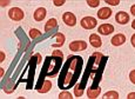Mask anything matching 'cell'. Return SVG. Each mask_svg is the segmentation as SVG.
I'll use <instances>...</instances> for the list:
<instances>
[{"label": "cell", "instance_id": "obj_9", "mask_svg": "<svg viewBox=\"0 0 135 99\" xmlns=\"http://www.w3.org/2000/svg\"><path fill=\"white\" fill-rule=\"evenodd\" d=\"M46 14H47V12H46V8H44V7H39L37 11L34 12V19H35V21H42V20L46 18Z\"/></svg>", "mask_w": 135, "mask_h": 99}, {"label": "cell", "instance_id": "obj_11", "mask_svg": "<svg viewBox=\"0 0 135 99\" xmlns=\"http://www.w3.org/2000/svg\"><path fill=\"white\" fill-rule=\"evenodd\" d=\"M100 93H101V88L100 87L88 88V91H87V96H88V98H90V99H94V98L99 97V96H100Z\"/></svg>", "mask_w": 135, "mask_h": 99}, {"label": "cell", "instance_id": "obj_18", "mask_svg": "<svg viewBox=\"0 0 135 99\" xmlns=\"http://www.w3.org/2000/svg\"><path fill=\"white\" fill-rule=\"evenodd\" d=\"M72 94L69 92H62L59 94V99H72Z\"/></svg>", "mask_w": 135, "mask_h": 99}, {"label": "cell", "instance_id": "obj_6", "mask_svg": "<svg viewBox=\"0 0 135 99\" xmlns=\"http://www.w3.org/2000/svg\"><path fill=\"white\" fill-rule=\"evenodd\" d=\"M115 20H116V22H119L120 25H126L127 22L129 21V14L123 11H120L116 13Z\"/></svg>", "mask_w": 135, "mask_h": 99}, {"label": "cell", "instance_id": "obj_7", "mask_svg": "<svg viewBox=\"0 0 135 99\" xmlns=\"http://www.w3.org/2000/svg\"><path fill=\"white\" fill-rule=\"evenodd\" d=\"M98 13V18L99 19H102V20H106L112 15V10L108 8V7H102V8L99 10Z\"/></svg>", "mask_w": 135, "mask_h": 99}, {"label": "cell", "instance_id": "obj_30", "mask_svg": "<svg viewBox=\"0 0 135 99\" xmlns=\"http://www.w3.org/2000/svg\"><path fill=\"white\" fill-rule=\"evenodd\" d=\"M4 59H5V54H4V53H1V61L4 60Z\"/></svg>", "mask_w": 135, "mask_h": 99}, {"label": "cell", "instance_id": "obj_17", "mask_svg": "<svg viewBox=\"0 0 135 99\" xmlns=\"http://www.w3.org/2000/svg\"><path fill=\"white\" fill-rule=\"evenodd\" d=\"M41 35V32L37 28H32V30L30 31V37L32 39H37L38 37H40Z\"/></svg>", "mask_w": 135, "mask_h": 99}, {"label": "cell", "instance_id": "obj_1", "mask_svg": "<svg viewBox=\"0 0 135 99\" xmlns=\"http://www.w3.org/2000/svg\"><path fill=\"white\" fill-rule=\"evenodd\" d=\"M8 17L13 21H20V20L24 19L25 13L21 8H19V7H13V8H11L8 11Z\"/></svg>", "mask_w": 135, "mask_h": 99}, {"label": "cell", "instance_id": "obj_25", "mask_svg": "<svg viewBox=\"0 0 135 99\" xmlns=\"http://www.w3.org/2000/svg\"><path fill=\"white\" fill-rule=\"evenodd\" d=\"M131 41H132V45L135 47V34L132 35V38H131Z\"/></svg>", "mask_w": 135, "mask_h": 99}, {"label": "cell", "instance_id": "obj_13", "mask_svg": "<svg viewBox=\"0 0 135 99\" xmlns=\"http://www.w3.org/2000/svg\"><path fill=\"white\" fill-rule=\"evenodd\" d=\"M55 38L58 41H56L55 44H53V47H61L65 43V35L62 34V33H56Z\"/></svg>", "mask_w": 135, "mask_h": 99}, {"label": "cell", "instance_id": "obj_21", "mask_svg": "<svg viewBox=\"0 0 135 99\" xmlns=\"http://www.w3.org/2000/svg\"><path fill=\"white\" fill-rule=\"evenodd\" d=\"M129 79H131V82L133 83V84H135V70H133V71L129 73Z\"/></svg>", "mask_w": 135, "mask_h": 99}, {"label": "cell", "instance_id": "obj_3", "mask_svg": "<svg viewBox=\"0 0 135 99\" xmlns=\"http://www.w3.org/2000/svg\"><path fill=\"white\" fill-rule=\"evenodd\" d=\"M87 48V43L84 40H75V41H72L69 44V50L71 51H84V50Z\"/></svg>", "mask_w": 135, "mask_h": 99}, {"label": "cell", "instance_id": "obj_28", "mask_svg": "<svg viewBox=\"0 0 135 99\" xmlns=\"http://www.w3.org/2000/svg\"><path fill=\"white\" fill-rule=\"evenodd\" d=\"M9 4V1H1V6H7Z\"/></svg>", "mask_w": 135, "mask_h": 99}, {"label": "cell", "instance_id": "obj_27", "mask_svg": "<svg viewBox=\"0 0 135 99\" xmlns=\"http://www.w3.org/2000/svg\"><path fill=\"white\" fill-rule=\"evenodd\" d=\"M131 13H132L133 15H135V5H133V6L131 7Z\"/></svg>", "mask_w": 135, "mask_h": 99}, {"label": "cell", "instance_id": "obj_10", "mask_svg": "<svg viewBox=\"0 0 135 99\" xmlns=\"http://www.w3.org/2000/svg\"><path fill=\"white\" fill-rule=\"evenodd\" d=\"M89 43H90V45L95 48H99L101 45H102V40H101V38L99 37L98 34H90Z\"/></svg>", "mask_w": 135, "mask_h": 99}, {"label": "cell", "instance_id": "obj_19", "mask_svg": "<svg viewBox=\"0 0 135 99\" xmlns=\"http://www.w3.org/2000/svg\"><path fill=\"white\" fill-rule=\"evenodd\" d=\"M87 4L90 7H98L100 5V1L99 0H87Z\"/></svg>", "mask_w": 135, "mask_h": 99}, {"label": "cell", "instance_id": "obj_26", "mask_svg": "<svg viewBox=\"0 0 135 99\" xmlns=\"http://www.w3.org/2000/svg\"><path fill=\"white\" fill-rule=\"evenodd\" d=\"M94 54L98 57V58H100V57H102V54H101V53H94ZM99 62H100V60H99V59H97V62H95V64H99Z\"/></svg>", "mask_w": 135, "mask_h": 99}, {"label": "cell", "instance_id": "obj_23", "mask_svg": "<svg viewBox=\"0 0 135 99\" xmlns=\"http://www.w3.org/2000/svg\"><path fill=\"white\" fill-rule=\"evenodd\" d=\"M53 2H54V5H55V6H61V5L65 4L64 0H60V1H59V0H54Z\"/></svg>", "mask_w": 135, "mask_h": 99}, {"label": "cell", "instance_id": "obj_29", "mask_svg": "<svg viewBox=\"0 0 135 99\" xmlns=\"http://www.w3.org/2000/svg\"><path fill=\"white\" fill-rule=\"evenodd\" d=\"M132 27H133V28H134V30H135V19H134V21H133V22H132Z\"/></svg>", "mask_w": 135, "mask_h": 99}, {"label": "cell", "instance_id": "obj_15", "mask_svg": "<svg viewBox=\"0 0 135 99\" xmlns=\"http://www.w3.org/2000/svg\"><path fill=\"white\" fill-rule=\"evenodd\" d=\"M119 98V93L115 91H109L105 94V99H118Z\"/></svg>", "mask_w": 135, "mask_h": 99}, {"label": "cell", "instance_id": "obj_2", "mask_svg": "<svg viewBox=\"0 0 135 99\" xmlns=\"http://www.w3.org/2000/svg\"><path fill=\"white\" fill-rule=\"evenodd\" d=\"M80 24H81L82 28H85V30H93V28L97 26L98 21H97V19L93 17H85L81 19Z\"/></svg>", "mask_w": 135, "mask_h": 99}, {"label": "cell", "instance_id": "obj_22", "mask_svg": "<svg viewBox=\"0 0 135 99\" xmlns=\"http://www.w3.org/2000/svg\"><path fill=\"white\" fill-rule=\"evenodd\" d=\"M52 56H53V57H55V56H59V57H60V58H62V57H64V54H62V52H61V51H54Z\"/></svg>", "mask_w": 135, "mask_h": 99}, {"label": "cell", "instance_id": "obj_5", "mask_svg": "<svg viewBox=\"0 0 135 99\" xmlns=\"http://www.w3.org/2000/svg\"><path fill=\"white\" fill-rule=\"evenodd\" d=\"M98 32L102 35H108L114 32V27L110 24H102L98 27Z\"/></svg>", "mask_w": 135, "mask_h": 99}, {"label": "cell", "instance_id": "obj_12", "mask_svg": "<svg viewBox=\"0 0 135 99\" xmlns=\"http://www.w3.org/2000/svg\"><path fill=\"white\" fill-rule=\"evenodd\" d=\"M56 27H58V21H56V19L52 18V19H49L47 21V24L45 25V31L46 32H49V31H52L53 28H56Z\"/></svg>", "mask_w": 135, "mask_h": 99}, {"label": "cell", "instance_id": "obj_16", "mask_svg": "<svg viewBox=\"0 0 135 99\" xmlns=\"http://www.w3.org/2000/svg\"><path fill=\"white\" fill-rule=\"evenodd\" d=\"M74 93L76 97H81L82 93H84V87L81 86V84H78L76 86L74 87Z\"/></svg>", "mask_w": 135, "mask_h": 99}, {"label": "cell", "instance_id": "obj_24", "mask_svg": "<svg viewBox=\"0 0 135 99\" xmlns=\"http://www.w3.org/2000/svg\"><path fill=\"white\" fill-rule=\"evenodd\" d=\"M128 99H135V92H132L128 94V97H127Z\"/></svg>", "mask_w": 135, "mask_h": 99}, {"label": "cell", "instance_id": "obj_4", "mask_svg": "<svg viewBox=\"0 0 135 99\" xmlns=\"http://www.w3.org/2000/svg\"><path fill=\"white\" fill-rule=\"evenodd\" d=\"M62 21H64L67 26L73 27V26L76 25V18H75V15L72 12H66V13H64V15H62Z\"/></svg>", "mask_w": 135, "mask_h": 99}, {"label": "cell", "instance_id": "obj_14", "mask_svg": "<svg viewBox=\"0 0 135 99\" xmlns=\"http://www.w3.org/2000/svg\"><path fill=\"white\" fill-rule=\"evenodd\" d=\"M52 88V83L49 82V80H45V82H44V85H42V87L41 88H39V92L40 93H47L49 90H51Z\"/></svg>", "mask_w": 135, "mask_h": 99}, {"label": "cell", "instance_id": "obj_8", "mask_svg": "<svg viewBox=\"0 0 135 99\" xmlns=\"http://www.w3.org/2000/svg\"><path fill=\"white\" fill-rule=\"evenodd\" d=\"M112 45H114V46H121V45H123L124 43H126V37H124L123 34H116V35H114L113 38H112Z\"/></svg>", "mask_w": 135, "mask_h": 99}, {"label": "cell", "instance_id": "obj_20", "mask_svg": "<svg viewBox=\"0 0 135 99\" xmlns=\"http://www.w3.org/2000/svg\"><path fill=\"white\" fill-rule=\"evenodd\" d=\"M106 2L112 5V6H118L120 4V0H106Z\"/></svg>", "mask_w": 135, "mask_h": 99}]
</instances>
